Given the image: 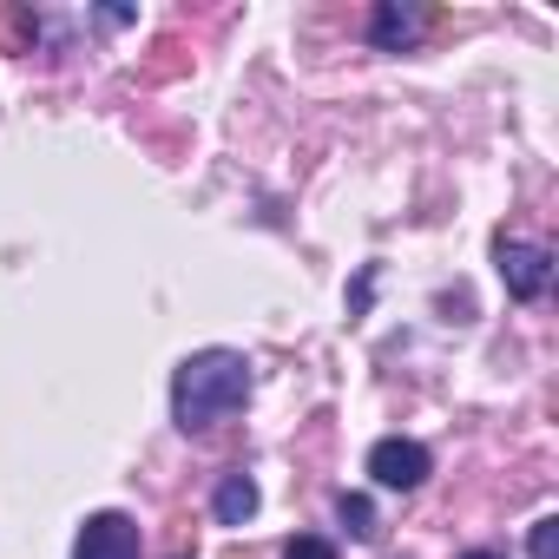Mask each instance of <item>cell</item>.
<instances>
[{
  "label": "cell",
  "instance_id": "6da1fadb",
  "mask_svg": "<svg viewBox=\"0 0 559 559\" xmlns=\"http://www.w3.org/2000/svg\"><path fill=\"white\" fill-rule=\"evenodd\" d=\"M243 402H250V362L237 349H198L171 376V421L185 435H204V428L230 421Z\"/></svg>",
  "mask_w": 559,
  "mask_h": 559
},
{
  "label": "cell",
  "instance_id": "7a4b0ae2",
  "mask_svg": "<svg viewBox=\"0 0 559 559\" xmlns=\"http://www.w3.org/2000/svg\"><path fill=\"white\" fill-rule=\"evenodd\" d=\"M500 284H507V297H520V304H533V297H546V284H552V250L546 243H513V237H500Z\"/></svg>",
  "mask_w": 559,
  "mask_h": 559
},
{
  "label": "cell",
  "instance_id": "3957f363",
  "mask_svg": "<svg viewBox=\"0 0 559 559\" xmlns=\"http://www.w3.org/2000/svg\"><path fill=\"white\" fill-rule=\"evenodd\" d=\"M428 448L421 441H402V435H389V441H376L369 448V474L382 480V487H395V493H408V487H421L428 480Z\"/></svg>",
  "mask_w": 559,
  "mask_h": 559
},
{
  "label": "cell",
  "instance_id": "277c9868",
  "mask_svg": "<svg viewBox=\"0 0 559 559\" xmlns=\"http://www.w3.org/2000/svg\"><path fill=\"white\" fill-rule=\"evenodd\" d=\"M73 559H139V526L126 513H93L80 526V546Z\"/></svg>",
  "mask_w": 559,
  "mask_h": 559
},
{
  "label": "cell",
  "instance_id": "5b68a950",
  "mask_svg": "<svg viewBox=\"0 0 559 559\" xmlns=\"http://www.w3.org/2000/svg\"><path fill=\"white\" fill-rule=\"evenodd\" d=\"M421 34H428V14L415 8V0H382L376 21H369V40H376L382 53H408Z\"/></svg>",
  "mask_w": 559,
  "mask_h": 559
},
{
  "label": "cell",
  "instance_id": "8992f818",
  "mask_svg": "<svg viewBox=\"0 0 559 559\" xmlns=\"http://www.w3.org/2000/svg\"><path fill=\"white\" fill-rule=\"evenodd\" d=\"M211 507H217L224 526H243V520L257 513V480H250V474H224L217 493H211Z\"/></svg>",
  "mask_w": 559,
  "mask_h": 559
},
{
  "label": "cell",
  "instance_id": "52a82bcc",
  "mask_svg": "<svg viewBox=\"0 0 559 559\" xmlns=\"http://www.w3.org/2000/svg\"><path fill=\"white\" fill-rule=\"evenodd\" d=\"M336 513H343V526H349L356 539H376V533H382V526H376V507H369V493H343V507H336Z\"/></svg>",
  "mask_w": 559,
  "mask_h": 559
},
{
  "label": "cell",
  "instance_id": "ba28073f",
  "mask_svg": "<svg viewBox=\"0 0 559 559\" xmlns=\"http://www.w3.org/2000/svg\"><path fill=\"white\" fill-rule=\"evenodd\" d=\"M533 559H559V520H533Z\"/></svg>",
  "mask_w": 559,
  "mask_h": 559
},
{
  "label": "cell",
  "instance_id": "9c48e42d",
  "mask_svg": "<svg viewBox=\"0 0 559 559\" xmlns=\"http://www.w3.org/2000/svg\"><path fill=\"white\" fill-rule=\"evenodd\" d=\"M284 559H336V546H330V539H317V533H297V539L284 546Z\"/></svg>",
  "mask_w": 559,
  "mask_h": 559
},
{
  "label": "cell",
  "instance_id": "30bf717a",
  "mask_svg": "<svg viewBox=\"0 0 559 559\" xmlns=\"http://www.w3.org/2000/svg\"><path fill=\"white\" fill-rule=\"evenodd\" d=\"M34 34H40V21H34L27 8H14V14H8V40H34Z\"/></svg>",
  "mask_w": 559,
  "mask_h": 559
},
{
  "label": "cell",
  "instance_id": "8fae6325",
  "mask_svg": "<svg viewBox=\"0 0 559 559\" xmlns=\"http://www.w3.org/2000/svg\"><path fill=\"white\" fill-rule=\"evenodd\" d=\"M461 559H500V552H461Z\"/></svg>",
  "mask_w": 559,
  "mask_h": 559
}]
</instances>
